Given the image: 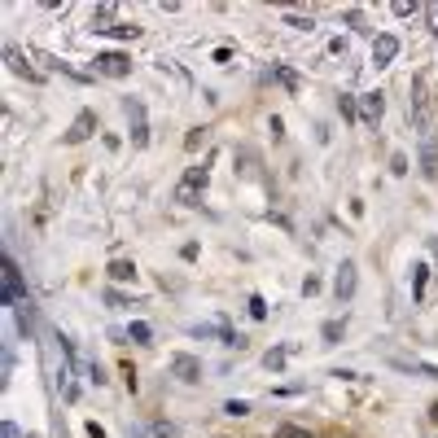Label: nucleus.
<instances>
[{
    "instance_id": "f257e3e1",
    "label": "nucleus",
    "mask_w": 438,
    "mask_h": 438,
    "mask_svg": "<svg viewBox=\"0 0 438 438\" xmlns=\"http://www.w3.org/2000/svg\"><path fill=\"white\" fill-rule=\"evenodd\" d=\"M206 180H210V162H206V167H189V171H184V180L175 184V202L198 206V193L206 189Z\"/></svg>"
},
{
    "instance_id": "f03ea898",
    "label": "nucleus",
    "mask_w": 438,
    "mask_h": 438,
    "mask_svg": "<svg viewBox=\"0 0 438 438\" xmlns=\"http://www.w3.org/2000/svg\"><path fill=\"white\" fill-rule=\"evenodd\" d=\"M0 272H5V294H0V298H5V307H22L27 289H22V272H18V263H13V254L0 258Z\"/></svg>"
},
{
    "instance_id": "7ed1b4c3",
    "label": "nucleus",
    "mask_w": 438,
    "mask_h": 438,
    "mask_svg": "<svg viewBox=\"0 0 438 438\" xmlns=\"http://www.w3.org/2000/svg\"><path fill=\"white\" fill-rule=\"evenodd\" d=\"M96 75L127 79V75H132V57H127V53H101V57H96Z\"/></svg>"
},
{
    "instance_id": "20e7f679",
    "label": "nucleus",
    "mask_w": 438,
    "mask_h": 438,
    "mask_svg": "<svg viewBox=\"0 0 438 438\" xmlns=\"http://www.w3.org/2000/svg\"><path fill=\"white\" fill-rule=\"evenodd\" d=\"M421 171H425V180H438V132H425V145H421Z\"/></svg>"
},
{
    "instance_id": "39448f33",
    "label": "nucleus",
    "mask_w": 438,
    "mask_h": 438,
    "mask_svg": "<svg viewBox=\"0 0 438 438\" xmlns=\"http://www.w3.org/2000/svg\"><path fill=\"white\" fill-rule=\"evenodd\" d=\"M171 372H175V377H180V381H202V360H198V355H175V360H171Z\"/></svg>"
},
{
    "instance_id": "423d86ee",
    "label": "nucleus",
    "mask_w": 438,
    "mask_h": 438,
    "mask_svg": "<svg viewBox=\"0 0 438 438\" xmlns=\"http://www.w3.org/2000/svg\"><path fill=\"white\" fill-rule=\"evenodd\" d=\"M381 105H386V92H364V101H360V115L368 127H377L381 123Z\"/></svg>"
},
{
    "instance_id": "0eeeda50",
    "label": "nucleus",
    "mask_w": 438,
    "mask_h": 438,
    "mask_svg": "<svg viewBox=\"0 0 438 438\" xmlns=\"http://www.w3.org/2000/svg\"><path fill=\"white\" fill-rule=\"evenodd\" d=\"M92 127H96V115H92V110H79V119L71 123V132H66V140H71V145H79V140H88V136H92Z\"/></svg>"
},
{
    "instance_id": "6e6552de",
    "label": "nucleus",
    "mask_w": 438,
    "mask_h": 438,
    "mask_svg": "<svg viewBox=\"0 0 438 438\" xmlns=\"http://www.w3.org/2000/svg\"><path fill=\"white\" fill-rule=\"evenodd\" d=\"M395 53H399V36H377L372 40V61H377V66L395 61Z\"/></svg>"
},
{
    "instance_id": "1a4fd4ad",
    "label": "nucleus",
    "mask_w": 438,
    "mask_h": 438,
    "mask_svg": "<svg viewBox=\"0 0 438 438\" xmlns=\"http://www.w3.org/2000/svg\"><path fill=\"white\" fill-rule=\"evenodd\" d=\"M355 285H360V277H355V263H342V268H337V302H351Z\"/></svg>"
},
{
    "instance_id": "9d476101",
    "label": "nucleus",
    "mask_w": 438,
    "mask_h": 438,
    "mask_svg": "<svg viewBox=\"0 0 438 438\" xmlns=\"http://www.w3.org/2000/svg\"><path fill=\"white\" fill-rule=\"evenodd\" d=\"M390 368H399V372H412V377H434L438 381V364H416V360H390Z\"/></svg>"
},
{
    "instance_id": "9b49d317",
    "label": "nucleus",
    "mask_w": 438,
    "mask_h": 438,
    "mask_svg": "<svg viewBox=\"0 0 438 438\" xmlns=\"http://www.w3.org/2000/svg\"><path fill=\"white\" fill-rule=\"evenodd\" d=\"M5 61H9V71H13V75H22V79H40L36 71L27 66V57H22V53H18V48H13V44L5 48Z\"/></svg>"
},
{
    "instance_id": "f8f14e48",
    "label": "nucleus",
    "mask_w": 438,
    "mask_h": 438,
    "mask_svg": "<svg viewBox=\"0 0 438 438\" xmlns=\"http://www.w3.org/2000/svg\"><path fill=\"white\" fill-rule=\"evenodd\" d=\"M105 277H110V281H136V268L127 263V258H115V263L105 268Z\"/></svg>"
},
{
    "instance_id": "ddd939ff",
    "label": "nucleus",
    "mask_w": 438,
    "mask_h": 438,
    "mask_svg": "<svg viewBox=\"0 0 438 438\" xmlns=\"http://www.w3.org/2000/svg\"><path fill=\"white\" fill-rule=\"evenodd\" d=\"M412 272H416V277H412V298L421 302V298H425V285H430V263H416Z\"/></svg>"
},
{
    "instance_id": "4468645a",
    "label": "nucleus",
    "mask_w": 438,
    "mask_h": 438,
    "mask_svg": "<svg viewBox=\"0 0 438 438\" xmlns=\"http://www.w3.org/2000/svg\"><path fill=\"white\" fill-rule=\"evenodd\" d=\"M277 79H281V88H285V92H302V79H298L294 66H277Z\"/></svg>"
},
{
    "instance_id": "2eb2a0df",
    "label": "nucleus",
    "mask_w": 438,
    "mask_h": 438,
    "mask_svg": "<svg viewBox=\"0 0 438 438\" xmlns=\"http://www.w3.org/2000/svg\"><path fill=\"white\" fill-rule=\"evenodd\" d=\"M285 360H289V351H281V346H272V351L263 355V368H272V372H277V368H285Z\"/></svg>"
},
{
    "instance_id": "dca6fc26",
    "label": "nucleus",
    "mask_w": 438,
    "mask_h": 438,
    "mask_svg": "<svg viewBox=\"0 0 438 438\" xmlns=\"http://www.w3.org/2000/svg\"><path fill=\"white\" fill-rule=\"evenodd\" d=\"M132 145H136V149L149 145V127H145V119H132Z\"/></svg>"
},
{
    "instance_id": "f3484780",
    "label": "nucleus",
    "mask_w": 438,
    "mask_h": 438,
    "mask_svg": "<svg viewBox=\"0 0 438 438\" xmlns=\"http://www.w3.org/2000/svg\"><path fill=\"white\" fill-rule=\"evenodd\" d=\"M127 337H132V342H140V346H145V342H149V337H154V329H149V324H145V320H136L132 329H127Z\"/></svg>"
},
{
    "instance_id": "a211bd4d",
    "label": "nucleus",
    "mask_w": 438,
    "mask_h": 438,
    "mask_svg": "<svg viewBox=\"0 0 438 438\" xmlns=\"http://www.w3.org/2000/svg\"><path fill=\"white\" fill-rule=\"evenodd\" d=\"M342 333H346V324H342V320H329V324H324V342H329V346H333V342H342Z\"/></svg>"
},
{
    "instance_id": "6ab92c4d",
    "label": "nucleus",
    "mask_w": 438,
    "mask_h": 438,
    "mask_svg": "<svg viewBox=\"0 0 438 438\" xmlns=\"http://www.w3.org/2000/svg\"><path fill=\"white\" fill-rule=\"evenodd\" d=\"M272 438H312V430H302V425H277V434Z\"/></svg>"
},
{
    "instance_id": "aec40b11",
    "label": "nucleus",
    "mask_w": 438,
    "mask_h": 438,
    "mask_svg": "<svg viewBox=\"0 0 438 438\" xmlns=\"http://www.w3.org/2000/svg\"><path fill=\"white\" fill-rule=\"evenodd\" d=\"M110 36H119V40H136V36H140V27H136V22H119L115 31H110Z\"/></svg>"
},
{
    "instance_id": "412c9836",
    "label": "nucleus",
    "mask_w": 438,
    "mask_h": 438,
    "mask_svg": "<svg viewBox=\"0 0 438 438\" xmlns=\"http://www.w3.org/2000/svg\"><path fill=\"white\" fill-rule=\"evenodd\" d=\"M154 438H180V430H175L171 421H158V425H154Z\"/></svg>"
},
{
    "instance_id": "4be33fe9",
    "label": "nucleus",
    "mask_w": 438,
    "mask_h": 438,
    "mask_svg": "<svg viewBox=\"0 0 438 438\" xmlns=\"http://www.w3.org/2000/svg\"><path fill=\"white\" fill-rule=\"evenodd\" d=\"M224 412H228V416H246V412H250V403H241V399H228V403H224Z\"/></svg>"
},
{
    "instance_id": "5701e85b",
    "label": "nucleus",
    "mask_w": 438,
    "mask_h": 438,
    "mask_svg": "<svg viewBox=\"0 0 438 438\" xmlns=\"http://www.w3.org/2000/svg\"><path fill=\"white\" fill-rule=\"evenodd\" d=\"M250 316H254V320H263V316H268V302L258 298V294H250Z\"/></svg>"
},
{
    "instance_id": "b1692460",
    "label": "nucleus",
    "mask_w": 438,
    "mask_h": 438,
    "mask_svg": "<svg viewBox=\"0 0 438 438\" xmlns=\"http://www.w3.org/2000/svg\"><path fill=\"white\" fill-rule=\"evenodd\" d=\"M390 175H408V158H403V154L390 158Z\"/></svg>"
},
{
    "instance_id": "393cba45",
    "label": "nucleus",
    "mask_w": 438,
    "mask_h": 438,
    "mask_svg": "<svg viewBox=\"0 0 438 438\" xmlns=\"http://www.w3.org/2000/svg\"><path fill=\"white\" fill-rule=\"evenodd\" d=\"M342 115L355 123V115H360V105H355V96H342Z\"/></svg>"
},
{
    "instance_id": "a878e982",
    "label": "nucleus",
    "mask_w": 438,
    "mask_h": 438,
    "mask_svg": "<svg viewBox=\"0 0 438 438\" xmlns=\"http://www.w3.org/2000/svg\"><path fill=\"white\" fill-rule=\"evenodd\" d=\"M285 22H289V27H298V31H312V18H298V13H289Z\"/></svg>"
},
{
    "instance_id": "bb28decb",
    "label": "nucleus",
    "mask_w": 438,
    "mask_h": 438,
    "mask_svg": "<svg viewBox=\"0 0 438 438\" xmlns=\"http://www.w3.org/2000/svg\"><path fill=\"white\" fill-rule=\"evenodd\" d=\"M0 434H5V438H18V425H13V421H5V425H0Z\"/></svg>"
},
{
    "instance_id": "cd10ccee",
    "label": "nucleus",
    "mask_w": 438,
    "mask_h": 438,
    "mask_svg": "<svg viewBox=\"0 0 438 438\" xmlns=\"http://www.w3.org/2000/svg\"><path fill=\"white\" fill-rule=\"evenodd\" d=\"M88 438H105V430L96 425V421H88Z\"/></svg>"
},
{
    "instance_id": "c85d7f7f",
    "label": "nucleus",
    "mask_w": 438,
    "mask_h": 438,
    "mask_svg": "<svg viewBox=\"0 0 438 438\" xmlns=\"http://www.w3.org/2000/svg\"><path fill=\"white\" fill-rule=\"evenodd\" d=\"M430 416H434V421H438V403H434V408H430Z\"/></svg>"
}]
</instances>
